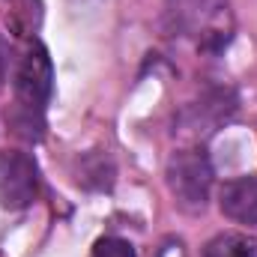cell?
Masks as SVG:
<instances>
[{
    "instance_id": "obj_2",
    "label": "cell",
    "mask_w": 257,
    "mask_h": 257,
    "mask_svg": "<svg viewBox=\"0 0 257 257\" xmlns=\"http://www.w3.org/2000/svg\"><path fill=\"white\" fill-rule=\"evenodd\" d=\"M165 180H168V189H171L180 209H186V212H203L206 209L215 174H212V165H209L203 150L174 153L168 159Z\"/></svg>"
},
{
    "instance_id": "obj_6",
    "label": "cell",
    "mask_w": 257,
    "mask_h": 257,
    "mask_svg": "<svg viewBox=\"0 0 257 257\" xmlns=\"http://www.w3.org/2000/svg\"><path fill=\"white\" fill-rule=\"evenodd\" d=\"M90 180H96V189H108L111 180H114V168H111V159L108 156H87L81 162V177L78 183L90 186Z\"/></svg>"
},
{
    "instance_id": "obj_7",
    "label": "cell",
    "mask_w": 257,
    "mask_h": 257,
    "mask_svg": "<svg viewBox=\"0 0 257 257\" xmlns=\"http://www.w3.org/2000/svg\"><path fill=\"white\" fill-rule=\"evenodd\" d=\"M90 257H138V254H135V245L126 242V239H120V236H102V239H96Z\"/></svg>"
},
{
    "instance_id": "obj_5",
    "label": "cell",
    "mask_w": 257,
    "mask_h": 257,
    "mask_svg": "<svg viewBox=\"0 0 257 257\" xmlns=\"http://www.w3.org/2000/svg\"><path fill=\"white\" fill-rule=\"evenodd\" d=\"M203 257H257V239L248 233H218L206 242Z\"/></svg>"
},
{
    "instance_id": "obj_4",
    "label": "cell",
    "mask_w": 257,
    "mask_h": 257,
    "mask_svg": "<svg viewBox=\"0 0 257 257\" xmlns=\"http://www.w3.org/2000/svg\"><path fill=\"white\" fill-rule=\"evenodd\" d=\"M218 206H221L224 218L257 227V174L227 180L218 189Z\"/></svg>"
},
{
    "instance_id": "obj_8",
    "label": "cell",
    "mask_w": 257,
    "mask_h": 257,
    "mask_svg": "<svg viewBox=\"0 0 257 257\" xmlns=\"http://www.w3.org/2000/svg\"><path fill=\"white\" fill-rule=\"evenodd\" d=\"M6 81V57H3V48H0V87Z\"/></svg>"
},
{
    "instance_id": "obj_3",
    "label": "cell",
    "mask_w": 257,
    "mask_h": 257,
    "mask_svg": "<svg viewBox=\"0 0 257 257\" xmlns=\"http://www.w3.org/2000/svg\"><path fill=\"white\" fill-rule=\"evenodd\" d=\"M39 197V168L24 150H0V206L9 212L33 206Z\"/></svg>"
},
{
    "instance_id": "obj_1",
    "label": "cell",
    "mask_w": 257,
    "mask_h": 257,
    "mask_svg": "<svg viewBox=\"0 0 257 257\" xmlns=\"http://www.w3.org/2000/svg\"><path fill=\"white\" fill-rule=\"evenodd\" d=\"M12 90H15V105L6 114L9 126L15 135L27 141H39L45 128V108L51 102L54 90V69L51 57L39 42H30L24 54L18 57L15 75H12Z\"/></svg>"
}]
</instances>
